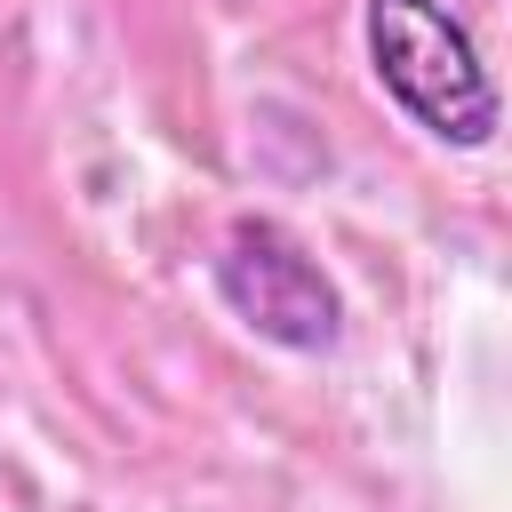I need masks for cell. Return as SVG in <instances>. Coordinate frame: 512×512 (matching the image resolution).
I'll return each mask as SVG.
<instances>
[{
	"mask_svg": "<svg viewBox=\"0 0 512 512\" xmlns=\"http://www.w3.org/2000/svg\"><path fill=\"white\" fill-rule=\"evenodd\" d=\"M208 280H216L224 312L240 328H256L264 344H280V352H336L344 344V296H336V280L272 216H240L216 240Z\"/></svg>",
	"mask_w": 512,
	"mask_h": 512,
	"instance_id": "cell-2",
	"label": "cell"
},
{
	"mask_svg": "<svg viewBox=\"0 0 512 512\" xmlns=\"http://www.w3.org/2000/svg\"><path fill=\"white\" fill-rule=\"evenodd\" d=\"M360 40H368L376 88L400 104L408 128H424L448 152H480L496 136V120H504L496 80H488L480 40L464 32V16L448 0H368Z\"/></svg>",
	"mask_w": 512,
	"mask_h": 512,
	"instance_id": "cell-1",
	"label": "cell"
}]
</instances>
